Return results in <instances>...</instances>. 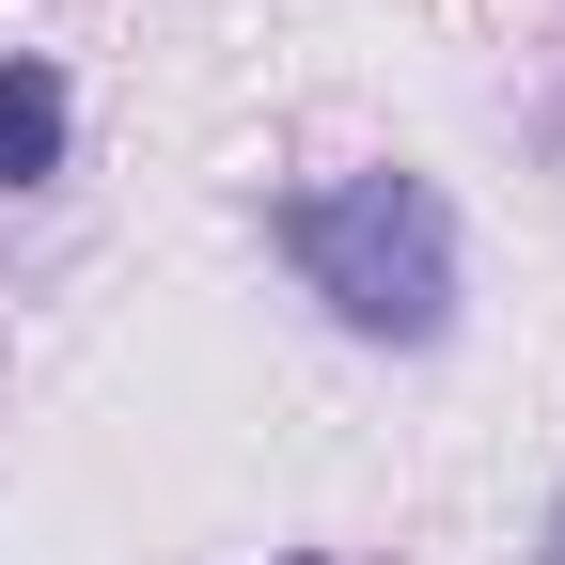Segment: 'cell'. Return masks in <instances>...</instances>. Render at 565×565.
<instances>
[{"mask_svg": "<svg viewBox=\"0 0 565 565\" xmlns=\"http://www.w3.org/2000/svg\"><path fill=\"white\" fill-rule=\"evenodd\" d=\"M267 252L299 267V299L345 330V345H456V299H471V267H456V204H440V173H393V158H362V173H330V189H282L267 204Z\"/></svg>", "mask_w": 565, "mask_h": 565, "instance_id": "obj_1", "label": "cell"}, {"mask_svg": "<svg viewBox=\"0 0 565 565\" xmlns=\"http://www.w3.org/2000/svg\"><path fill=\"white\" fill-rule=\"evenodd\" d=\"M282 565H330V550H282Z\"/></svg>", "mask_w": 565, "mask_h": 565, "instance_id": "obj_3", "label": "cell"}, {"mask_svg": "<svg viewBox=\"0 0 565 565\" xmlns=\"http://www.w3.org/2000/svg\"><path fill=\"white\" fill-rule=\"evenodd\" d=\"M63 158H79V79H63L47 47H0V204L63 189Z\"/></svg>", "mask_w": 565, "mask_h": 565, "instance_id": "obj_2", "label": "cell"}]
</instances>
